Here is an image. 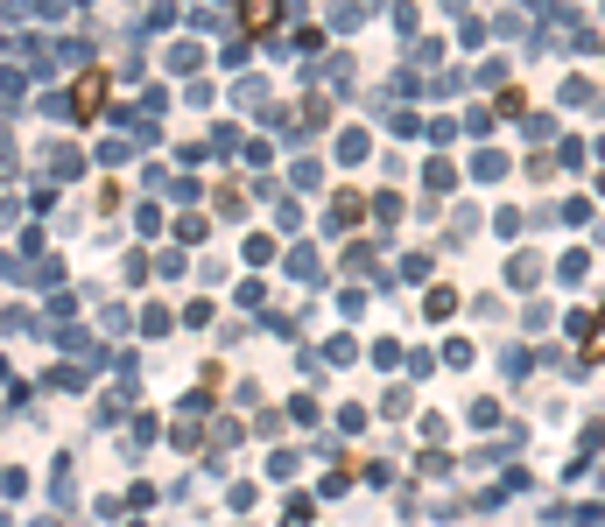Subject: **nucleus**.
Instances as JSON below:
<instances>
[{"mask_svg": "<svg viewBox=\"0 0 605 527\" xmlns=\"http://www.w3.org/2000/svg\"><path fill=\"white\" fill-rule=\"evenodd\" d=\"M282 14V0H240V28H268Z\"/></svg>", "mask_w": 605, "mask_h": 527, "instance_id": "1", "label": "nucleus"}, {"mask_svg": "<svg viewBox=\"0 0 605 527\" xmlns=\"http://www.w3.org/2000/svg\"><path fill=\"white\" fill-rule=\"evenodd\" d=\"M592 359H605V310L592 316Z\"/></svg>", "mask_w": 605, "mask_h": 527, "instance_id": "2", "label": "nucleus"}]
</instances>
